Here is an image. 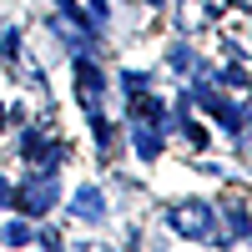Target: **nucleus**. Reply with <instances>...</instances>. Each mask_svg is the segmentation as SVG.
I'll list each match as a JSON object with an SVG mask.
<instances>
[{
  "instance_id": "nucleus-13",
  "label": "nucleus",
  "mask_w": 252,
  "mask_h": 252,
  "mask_svg": "<svg viewBox=\"0 0 252 252\" xmlns=\"http://www.w3.org/2000/svg\"><path fill=\"white\" fill-rule=\"evenodd\" d=\"M91 252H116V247H91Z\"/></svg>"
},
{
  "instance_id": "nucleus-2",
  "label": "nucleus",
  "mask_w": 252,
  "mask_h": 252,
  "mask_svg": "<svg viewBox=\"0 0 252 252\" xmlns=\"http://www.w3.org/2000/svg\"><path fill=\"white\" fill-rule=\"evenodd\" d=\"M56 197H61V182H56L51 172H40V177H31V182L15 192V207H20L26 217H46L51 207H56Z\"/></svg>"
},
{
  "instance_id": "nucleus-9",
  "label": "nucleus",
  "mask_w": 252,
  "mask_h": 252,
  "mask_svg": "<svg viewBox=\"0 0 252 252\" xmlns=\"http://www.w3.org/2000/svg\"><path fill=\"white\" fill-rule=\"evenodd\" d=\"M182 136H187V146H192V152H202V146H207V131H202L192 116H182Z\"/></svg>"
},
{
  "instance_id": "nucleus-14",
  "label": "nucleus",
  "mask_w": 252,
  "mask_h": 252,
  "mask_svg": "<svg viewBox=\"0 0 252 252\" xmlns=\"http://www.w3.org/2000/svg\"><path fill=\"white\" fill-rule=\"evenodd\" d=\"M146 5H161V0H146Z\"/></svg>"
},
{
  "instance_id": "nucleus-3",
  "label": "nucleus",
  "mask_w": 252,
  "mask_h": 252,
  "mask_svg": "<svg viewBox=\"0 0 252 252\" xmlns=\"http://www.w3.org/2000/svg\"><path fill=\"white\" fill-rule=\"evenodd\" d=\"M101 96H106V76L91 56H76V101L86 106V116L101 111Z\"/></svg>"
},
{
  "instance_id": "nucleus-7",
  "label": "nucleus",
  "mask_w": 252,
  "mask_h": 252,
  "mask_svg": "<svg viewBox=\"0 0 252 252\" xmlns=\"http://www.w3.org/2000/svg\"><path fill=\"white\" fill-rule=\"evenodd\" d=\"M222 81H227V86H232L237 96H247V91H252V76L237 66V61H222Z\"/></svg>"
},
{
  "instance_id": "nucleus-4",
  "label": "nucleus",
  "mask_w": 252,
  "mask_h": 252,
  "mask_svg": "<svg viewBox=\"0 0 252 252\" xmlns=\"http://www.w3.org/2000/svg\"><path fill=\"white\" fill-rule=\"evenodd\" d=\"M20 157H26L31 166H40V172H51V166H61V161H66V141H61V136L26 131V136H20Z\"/></svg>"
},
{
  "instance_id": "nucleus-8",
  "label": "nucleus",
  "mask_w": 252,
  "mask_h": 252,
  "mask_svg": "<svg viewBox=\"0 0 252 252\" xmlns=\"http://www.w3.org/2000/svg\"><path fill=\"white\" fill-rule=\"evenodd\" d=\"M166 66H172L177 76H192L197 71V56L187 51V46H172V51H166Z\"/></svg>"
},
{
  "instance_id": "nucleus-11",
  "label": "nucleus",
  "mask_w": 252,
  "mask_h": 252,
  "mask_svg": "<svg viewBox=\"0 0 252 252\" xmlns=\"http://www.w3.org/2000/svg\"><path fill=\"white\" fill-rule=\"evenodd\" d=\"M86 15L96 20V31H101V26H106V15H111V5H106V0H86Z\"/></svg>"
},
{
  "instance_id": "nucleus-6",
  "label": "nucleus",
  "mask_w": 252,
  "mask_h": 252,
  "mask_svg": "<svg viewBox=\"0 0 252 252\" xmlns=\"http://www.w3.org/2000/svg\"><path fill=\"white\" fill-rule=\"evenodd\" d=\"M131 146H136V157L152 161V157L161 152V126H152V121H131Z\"/></svg>"
},
{
  "instance_id": "nucleus-12",
  "label": "nucleus",
  "mask_w": 252,
  "mask_h": 252,
  "mask_svg": "<svg viewBox=\"0 0 252 252\" xmlns=\"http://www.w3.org/2000/svg\"><path fill=\"white\" fill-rule=\"evenodd\" d=\"M0 202H5V207H15V187H10L5 177H0Z\"/></svg>"
},
{
  "instance_id": "nucleus-5",
  "label": "nucleus",
  "mask_w": 252,
  "mask_h": 252,
  "mask_svg": "<svg viewBox=\"0 0 252 252\" xmlns=\"http://www.w3.org/2000/svg\"><path fill=\"white\" fill-rule=\"evenodd\" d=\"M71 212L81 222H101V217H106V197H101V187H81V192L71 197Z\"/></svg>"
},
{
  "instance_id": "nucleus-10",
  "label": "nucleus",
  "mask_w": 252,
  "mask_h": 252,
  "mask_svg": "<svg viewBox=\"0 0 252 252\" xmlns=\"http://www.w3.org/2000/svg\"><path fill=\"white\" fill-rule=\"evenodd\" d=\"M31 237H35V227H31V222H10V227H5V242H10V247H26Z\"/></svg>"
},
{
  "instance_id": "nucleus-1",
  "label": "nucleus",
  "mask_w": 252,
  "mask_h": 252,
  "mask_svg": "<svg viewBox=\"0 0 252 252\" xmlns=\"http://www.w3.org/2000/svg\"><path fill=\"white\" fill-rule=\"evenodd\" d=\"M166 222H172L177 237H192V242H212L217 237L212 207H207V202H172V207H166Z\"/></svg>"
}]
</instances>
